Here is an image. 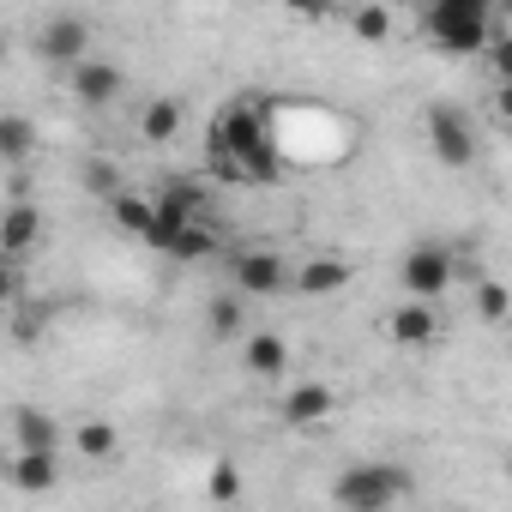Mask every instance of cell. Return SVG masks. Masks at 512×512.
I'll return each instance as SVG.
<instances>
[{"label":"cell","instance_id":"19","mask_svg":"<svg viewBox=\"0 0 512 512\" xmlns=\"http://www.w3.org/2000/svg\"><path fill=\"white\" fill-rule=\"evenodd\" d=\"M139 133H145V145H169L181 133V103L175 97H151L145 115H139Z\"/></svg>","mask_w":512,"mask_h":512},{"label":"cell","instance_id":"21","mask_svg":"<svg viewBox=\"0 0 512 512\" xmlns=\"http://www.w3.org/2000/svg\"><path fill=\"white\" fill-rule=\"evenodd\" d=\"M476 320H482V326H506V320H512V290H506L500 278H482V284H476Z\"/></svg>","mask_w":512,"mask_h":512},{"label":"cell","instance_id":"16","mask_svg":"<svg viewBox=\"0 0 512 512\" xmlns=\"http://www.w3.org/2000/svg\"><path fill=\"white\" fill-rule=\"evenodd\" d=\"M350 278H356V266H350V260H338V253H326V260H308V266L296 272V296L320 302V296H338Z\"/></svg>","mask_w":512,"mask_h":512},{"label":"cell","instance_id":"26","mask_svg":"<svg viewBox=\"0 0 512 512\" xmlns=\"http://www.w3.org/2000/svg\"><path fill=\"white\" fill-rule=\"evenodd\" d=\"M205 488H211V500H217V506H229V500H241V470H235L229 458H217V464H211V482H205Z\"/></svg>","mask_w":512,"mask_h":512},{"label":"cell","instance_id":"20","mask_svg":"<svg viewBox=\"0 0 512 512\" xmlns=\"http://www.w3.org/2000/svg\"><path fill=\"white\" fill-rule=\"evenodd\" d=\"M37 151V127L25 121V115H0V157L7 163H25Z\"/></svg>","mask_w":512,"mask_h":512},{"label":"cell","instance_id":"1","mask_svg":"<svg viewBox=\"0 0 512 512\" xmlns=\"http://www.w3.org/2000/svg\"><path fill=\"white\" fill-rule=\"evenodd\" d=\"M211 169L223 181H247V187H272L284 175L278 163V133H272V109L260 97H229L205 133Z\"/></svg>","mask_w":512,"mask_h":512},{"label":"cell","instance_id":"23","mask_svg":"<svg viewBox=\"0 0 512 512\" xmlns=\"http://www.w3.org/2000/svg\"><path fill=\"white\" fill-rule=\"evenodd\" d=\"M73 446H79L85 458H109V452L121 446V434H115V422H79V428H73Z\"/></svg>","mask_w":512,"mask_h":512},{"label":"cell","instance_id":"13","mask_svg":"<svg viewBox=\"0 0 512 512\" xmlns=\"http://www.w3.org/2000/svg\"><path fill=\"white\" fill-rule=\"evenodd\" d=\"M241 368L253 380H290V344L278 332H247L241 338Z\"/></svg>","mask_w":512,"mask_h":512},{"label":"cell","instance_id":"2","mask_svg":"<svg viewBox=\"0 0 512 512\" xmlns=\"http://www.w3.org/2000/svg\"><path fill=\"white\" fill-rule=\"evenodd\" d=\"M422 31L452 61L488 55V43H494V7H488V0H434V7L422 13Z\"/></svg>","mask_w":512,"mask_h":512},{"label":"cell","instance_id":"24","mask_svg":"<svg viewBox=\"0 0 512 512\" xmlns=\"http://www.w3.org/2000/svg\"><path fill=\"white\" fill-rule=\"evenodd\" d=\"M350 31H356V43H386L392 37V13L386 7H356L350 13Z\"/></svg>","mask_w":512,"mask_h":512},{"label":"cell","instance_id":"7","mask_svg":"<svg viewBox=\"0 0 512 512\" xmlns=\"http://www.w3.org/2000/svg\"><path fill=\"white\" fill-rule=\"evenodd\" d=\"M37 49H43V61L49 67H85L91 61V19L85 13H55L43 31H37Z\"/></svg>","mask_w":512,"mask_h":512},{"label":"cell","instance_id":"22","mask_svg":"<svg viewBox=\"0 0 512 512\" xmlns=\"http://www.w3.org/2000/svg\"><path fill=\"white\" fill-rule=\"evenodd\" d=\"M211 253H217V229L211 223H187L169 241V260H211Z\"/></svg>","mask_w":512,"mask_h":512},{"label":"cell","instance_id":"9","mask_svg":"<svg viewBox=\"0 0 512 512\" xmlns=\"http://www.w3.org/2000/svg\"><path fill=\"white\" fill-rule=\"evenodd\" d=\"M278 416H284V428H320V422L338 416V392L320 386V380H302L278 398Z\"/></svg>","mask_w":512,"mask_h":512},{"label":"cell","instance_id":"6","mask_svg":"<svg viewBox=\"0 0 512 512\" xmlns=\"http://www.w3.org/2000/svg\"><path fill=\"white\" fill-rule=\"evenodd\" d=\"M422 127H428V151H434L446 169H470V163H476V127H470L464 109L434 103V109L422 115Z\"/></svg>","mask_w":512,"mask_h":512},{"label":"cell","instance_id":"27","mask_svg":"<svg viewBox=\"0 0 512 512\" xmlns=\"http://www.w3.org/2000/svg\"><path fill=\"white\" fill-rule=\"evenodd\" d=\"M488 73H494V85H512V31H494V43H488Z\"/></svg>","mask_w":512,"mask_h":512},{"label":"cell","instance_id":"3","mask_svg":"<svg viewBox=\"0 0 512 512\" xmlns=\"http://www.w3.org/2000/svg\"><path fill=\"white\" fill-rule=\"evenodd\" d=\"M410 488H416V482H410L404 464L368 458V464H350V470L332 476V506H338V512H392Z\"/></svg>","mask_w":512,"mask_h":512},{"label":"cell","instance_id":"25","mask_svg":"<svg viewBox=\"0 0 512 512\" xmlns=\"http://www.w3.org/2000/svg\"><path fill=\"white\" fill-rule=\"evenodd\" d=\"M79 181H85V187H91V193H103V199H109V205H115V199H121V193H127V187H121V175H115V163H97V157H91V163H85V169H79Z\"/></svg>","mask_w":512,"mask_h":512},{"label":"cell","instance_id":"12","mask_svg":"<svg viewBox=\"0 0 512 512\" xmlns=\"http://www.w3.org/2000/svg\"><path fill=\"white\" fill-rule=\"evenodd\" d=\"M109 217H115L133 241H145V247H157V253H163V241H169V235H163V217H157V199H151V193H121V199L109 205Z\"/></svg>","mask_w":512,"mask_h":512},{"label":"cell","instance_id":"28","mask_svg":"<svg viewBox=\"0 0 512 512\" xmlns=\"http://www.w3.org/2000/svg\"><path fill=\"white\" fill-rule=\"evenodd\" d=\"M494 115L512 127V85H494Z\"/></svg>","mask_w":512,"mask_h":512},{"label":"cell","instance_id":"17","mask_svg":"<svg viewBox=\"0 0 512 512\" xmlns=\"http://www.w3.org/2000/svg\"><path fill=\"white\" fill-rule=\"evenodd\" d=\"M13 488L19 494L61 488V452H13Z\"/></svg>","mask_w":512,"mask_h":512},{"label":"cell","instance_id":"11","mask_svg":"<svg viewBox=\"0 0 512 512\" xmlns=\"http://www.w3.org/2000/svg\"><path fill=\"white\" fill-rule=\"evenodd\" d=\"M386 338H392L398 350H434V344H440V314H434L428 302H404V308H392Z\"/></svg>","mask_w":512,"mask_h":512},{"label":"cell","instance_id":"15","mask_svg":"<svg viewBox=\"0 0 512 512\" xmlns=\"http://www.w3.org/2000/svg\"><path fill=\"white\" fill-rule=\"evenodd\" d=\"M13 440H19V452H61V422L49 416V410H37V404H19L13 410Z\"/></svg>","mask_w":512,"mask_h":512},{"label":"cell","instance_id":"4","mask_svg":"<svg viewBox=\"0 0 512 512\" xmlns=\"http://www.w3.org/2000/svg\"><path fill=\"white\" fill-rule=\"evenodd\" d=\"M229 290L247 296V302H272V296L296 290V272H290L284 253H272V247H235L229 253Z\"/></svg>","mask_w":512,"mask_h":512},{"label":"cell","instance_id":"14","mask_svg":"<svg viewBox=\"0 0 512 512\" xmlns=\"http://www.w3.org/2000/svg\"><path fill=\"white\" fill-rule=\"evenodd\" d=\"M37 235H43V211L25 199V205H7V223H0V253H7V266H19L25 253L37 247Z\"/></svg>","mask_w":512,"mask_h":512},{"label":"cell","instance_id":"8","mask_svg":"<svg viewBox=\"0 0 512 512\" xmlns=\"http://www.w3.org/2000/svg\"><path fill=\"white\" fill-rule=\"evenodd\" d=\"M157 217H163V235L175 241L187 223H205V187L199 181H163L157 193ZM169 241H163V253H169Z\"/></svg>","mask_w":512,"mask_h":512},{"label":"cell","instance_id":"10","mask_svg":"<svg viewBox=\"0 0 512 512\" xmlns=\"http://www.w3.org/2000/svg\"><path fill=\"white\" fill-rule=\"evenodd\" d=\"M121 85H127V79H121V67H115V61H103V55H91L85 67H73V73H67V91H73L85 109L115 103V97H121Z\"/></svg>","mask_w":512,"mask_h":512},{"label":"cell","instance_id":"5","mask_svg":"<svg viewBox=\"0 0 512 512\" xmlns=\"http://www.w3.org/2000/svg\"><path fill=\"white\" fill-rule=\"evenodd\" d=\"M452 272H458V260H452L446 241H416V247L404 253V266H398V284H404L410 302H428V308H434V302L452 290Z\"/></svg>","mask_w":512,"mask_h":512},{"label":"cell","instance_id":"18","mask_svg":"<svg viewBox=\"0 0 512 512\" xmlns=\"http://www.w3.org/2000/svg\"><path fill=\"white\" fill-rule=\"evenodd\" d=\"M205 326H211V338H217V344H229V338H247V296H235V290L211 296V308H205Z\"/></svg>","mask_w":512,"mask_h":512}]
</instances>
